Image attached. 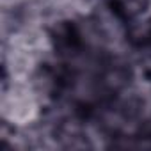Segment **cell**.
Segmentation results:
<instances>
[{
	"mask_svg": "<svg viewBox=\"0 0 151 151\" xmlns=\"http://www.w3.org/2000/svg\"><path fill=\"white\" fill-rule=\"evenodd\" d=\"M2 114L6 121L16 126L30 124L39 114V100L36 89L29 82H13L11 89L4 93Z\"/></svg>",
	"mask_w": 151,
	"mask_h": 151,
	"instance_id": "obj_1",
	"label": "cell"
}]
</instances>
